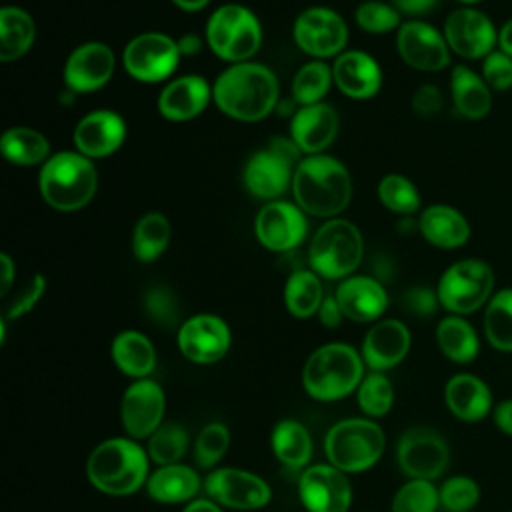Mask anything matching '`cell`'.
I'll return each instance as SVG.
<instances>
[{
  "instance_id": "obj_1",
  "label": "cell",
  "mask_w": 512,
  "mask_h": 512,
  "mask_svg": "<svg viewBox=\"0 0 512 512\" xmlns=\"http://www.w3.org/2000/svg\"><path fill=\"white\" fill-rule=\"evenodd\" d=\"M214 100L230 118L256 122L276 106L278 80L274 72L262 64L240 62L218 76Z\"/></svg>"
},
{
  "instance_id": "obj_2",
  "label": "cell",
  "mask_w": 512,
  "mask_h": 512,
  "mask_svg": "<svg viewBox=\"0 0 512 512\" xmlns=\"http://www.w3.org/2000/svg\"><path fill=\"white\" fill-rule=\"evenodd\" d=\"M292 192L304 212L334 216L346 208L352 182L342 162L332 156L312 154L298 162L292 176Z\"/></svg>"
},
{
  "instance_id": "obj_3",
  "label": "cell",
  "mask_w": 512,
  "mask_h": 512,
  "mask_svg": "<svg viewBox=\"0 0 512 512\" xmlns=\"http://www.w3.org/2000/svg\"><path fill=\"white\" fill-rule=\"evenodd\" d=\"M86 474L96 490L128 496L148 480V454L130 438H110L90 452Z\"/></svg>"
},
{
  "instance_id": "obj_4",
  "label": "cell",
  "mask_w": 512,
  "mask_h": 512,
  "mask_svg": "<svg viewBox=\"0 0 512 512\" xmlns=\"http://www.w3.org/2000/svg\"><path fill=\"white\" fill-rule=\"evenodd\" d=\"M364 378V360L342 342L324 344L310 354L302 370L304 390L322 402H332L354 392Z\"/></svg>"
},
{
  "instance_id": "obj_5",
  "label": "cell",
  "mask_w": 512,
  "mask_h": 512,
  "mask_svg": "<svg viewBox=\"0 0 512 512\" xmlns=\"http://www.w3.org/2000/svg\"><path fill=\"white\" fill-rule=\"evenodd\" d=\"M98 176L84 154L58 152L48 158L40 172V192L56 210H78L96 192Z\"/></svg>"
},
{
  "instance_id": "obj_6",
  "label": "cell",
  "mask_w": 512,
  "mask_h": 512,
  "mask_svg": "<svg viewBox=\"0 0 512 512\" xmlns=\"http://www.w3.org/2000/svg\"><path fill=\"white\" fill-rule=\"evenodd\" d=\"M386 446L382 428L368 418H348L336 422L324 440L328 462L342 472H362L372 468Z\"/></svg>"
},
{
  "instance_id": "obj_7",
  "label": "cell",
  "mask_w": 512,
  "mask_h": 512,
  "mask_svg": "<svg viewBox=\"0 0 512 512\" xmlns=\"http://www.w3.org/2000/svg\"><path fill=\"white\" fill-rule=\"evenodd\" d=\"M436 294L440 304L456 316L476 312L494 294V270L486 260L462 258L444 270Z\"/></svg>"
},
{
  "instance_id": "obj_8",
  "label": "cell",
  "mask_w": 512,
  "mask_h": 512,
  "mask_svg": "<svg viewBox=\"0 0 512 512\" xmlns=\"http://www.w3.org/2000/svg\"><path fill=\"white\" fill-rule=\"evenodd\" d=\"M362 260V236L348 220L326 222L312 238L308 262L324 278H344Z\"/></svg>"
},
{
  "instance_id": "obj_9",
  "label": "cell",
  "mask_w": 512,
  "mask_h": 512,
  "mask_svg": "<svg viewBox=\"0 0 512 512\" xmlns=\"http://www.w3.org/2000/svg\"><path fill=\"white\" fill-rule=\"evenodd\" d=\"M206 38L218 58L240 64L258 50L262 30L258 18L248 8L226 4L210 16Z\"/></svg>"
},
{
  "instance_id": "obj_10",
  "label": "cell",
  "mask_w": 512,
  "mask_h": 512,
  "mask_svg": "<svg viewBox=\"0 0 512 512\" xmlns=\"http://www.w3.org/2000/svg\"><path fill=\"white\" fill-rule=\"evenodd\" d=\"M442 34L450 52L464 60H484L498 48V28L492 18L472 6L452 10L444 22Z\"/></svg>"
},
{
  "instance_id": "obj_11",
  "label": "cell",
  "mask_w": 512,
  "mask_h": 512,
  "mask_svg": "<svg viewBox=\"0 0 512 512\" xmlns=\"http://www.w3.org/2000/svg\"><path fill=\"white\" fill-rule=\"evenodd\" d=\"M396 460L400 470L414 480L438 478L450 460L444 438L432 428L416 426L406 430L396 446Z\"/></svg>"
},
{
  "instance_id": "obj_12",
  "label": "cell",
  "mask_w": 512,
  "mask_h": 512,
  "mask_svg": "<svg viewBox=\"0 0 512 512\" xmlns=\"http://www.w3.org/2000/svg\"><path fill=\"white\" fill-rule=\"evenodd\" d=\"M178 42L166 34L148 32L132 38L124 48V68L142 82H158L172 74L180 58Z\"/></svg>"
},
{
  "instance_id": "obj_13",
  "label": "cell",
  "mask_w": 512,
  "mask_h": 512,
  "mask_svg": "<svg viewBox=\"0 0 512 512\" xmlns=\"http://www.w3.org/2000/svg\"><path fill=\"white\" fill-rule=\"evenodd\" d=\"M298 494L308 512H348L352 504L350 480L332 464L308 466L298 480Z\"/></svg>"
},
{
  "instance_id": "obj_14",
  "label": "cell",
  "mask_w": 512,
  "mask_h": 512,
  "mask_svg": "<svg viewBox=\"0 0 512 512\" xmlns=\"http://www.w3.org/2000/svg\"><path fill=\"white\" fill-rule=\"evenodd\" d=\"M206 494L228 508L256 510L270 502V486L256 474L238 468H216L204 480Z\"/></svg>"
},
{
  "instance_id": "obj_15",
  "label": "cell",
  "mask_w": 512,
  "mask_h": 512,
  "mask_svg": "<svg viewBox=\"0 0 512 512\" xmlns=\"http://www.w3.org/2000/svg\"><path fill=\"white\" fill-rule=\"evenodd\" d=\"M166 408L164 390L154 380L142 378L124 390L120 416L122 426L132 438H150L162 424Z\"/></svg>"
},
{
  "instance_id": "obj_16",
  "label": "cell",
  "mask_w": 512,
  "mask_h": 512,
  "mask_svg": "<svg viewBox=\"0 0 512 512\" xmlns=\"http://www.w3.org/2000/svg\"><path fill=\"white\" fill-rule=\"evenodd\" d=\"M178 346L196 364L218 362L230 348V328L214 314L192 316L178 330Z\"/></svg>"
},
{
  "instance_id": "obj_17",
  "label": "cell",
  "mask_w": 512,
  "mask_h": 512,
  "mask_svg": "<svg viewBox=\"0 0 512 512\" xmlns=\"http://www.w3.org/2000/svg\"><path fill=\"white\" fill-rule=\"evenodd\" d=\"M396 46L402 60L416 70L436 72L450 62V48L444 34L420 20H410L400 26Z\"/></svg>"
},
{
  "instance_id": "obj_18",
  "label": "cell",
  "mask_w": 512,
  "mask_h": 512,
  "mask_svg": "<svg viewBox=\"0 0 512 512\" xmlns=\"http://www.w3.org/2000/svg\"><path fill=\"white\" fill-rule=\"evenodd\" d=\"M344 20L328 8H308L294 24L296 44L310 56H334L346 44Z\"/></svg>"
},
{
  "instance_id": "obj_19",
  "label": "cell",
  "mask_w": 512,
  "mask_h": 512,
  "mask_svg": "<svg viewBox=\"0 0 512 512\" xmlns=\"http://www.w3.org/2000/svg\"><path fill=\"white\" fill-rule=\"evenodd\" d=\"M256 238L274 252H290L306 236V220L302 210L290 202L266 204L254 222Z\"/></svg>"
},
{
  "instance_id": "obj_20",
  "label": "cell",
  "mask_w": 512,
  "mask_h": 512,
  "mask_svg": "<svg viewBox=\"0 0 512 512\" xmlns=\"http://www.w3.org/2000/svg\"><path fill=\"white\" fill-rule=\"evenodd\" d=\"M112 72V50L102 42H88L70 54L64 66V80L72 92H92L102 88Z\"/></svg>"
},
{
  "instance_id": "obj_21",
  "label": "cell",
  "mask_w": 512,
  "mask_h": 512,
  "mask_svg": "<svg viewBox=\"0 0 512 512\" xmlns=\"http://www.w3.org/2000/svg\"><path fill=\"white\" fill-rule=\"evenodd\" d=\"M126 134L124 120L112 110L86 114L74 128V144L86 158H102L118 150Z\"/></svg>"
},
{
  "instance_id": "obj_22",
  "label": "cell",
  "mask_w": 512,
  "mask_h": 512,
  "mask_svg": "<svg viewBox=\"0 0 512 512\" xmlns=\"http://www.w3.org/2000/svg\"><path fill=\"white\" fill-rule=\"evenodd\" d=\"M410 350V332L400 320H380L362 342V360L374 372L394 368Z\"/></svg>"
},
{
  "instance_id": "obj_23",
  "label": "cell",
  "mask_w": 512,
  "mask_h": 512,
  "mask_svg": "<svg viewBox=\"0 0 512 512\" xmlns=\"http://www.w3.org/2000/svg\"><path fill=\"white\" fill-rule=\"evenodd\" d=\"M336 300L342 314L354 322L376 320L388 306L384 286L368 276H350L336 288Z\"/></svg>"
},
{
  "instance_id": "obj_24",
  "label": "cell",
  "mask_w": 512,
  "mask_h": 512,
  "mask_svg": "<svg viewBox=\"0 0 512 512\" xmlns=\"http://www.w3.org/2000/svg\"><path fill=\"white\" fill-rule=\"evenodd\" d=\"M338 132V114L328 104L302 106L290 124L292 140L302 152H322Z\"/></svg>"
},
{
  "instance_id": "obj_25",
  "label": "cell",
  "mask_w": 512,
  "mask_h": 512,
  "mask_svg": "<svg viewBox=\"0 0 512 512\" xmlns=\"http://www.w3.org/2000/svg\"><path fill=\"white\" fill-rule=\"evenodd\" d=\"M420 234L438 248L454 250L470 240V222L466 216L448 204H432L418 218Z\"/></svg>"
},
{
  "instance_id": "obj_26",
  "label": "cell",
  "mask_w": 512,
  "mask_h": 512,
  "mask_svg": "<svg viewBox=\"0 0 512 512\" xmlns=\"http://www.w3.org/2000/svg\"><path fill=\"white\" fill-rule=\"evenodd\" d=\"M332 78L336 86L352 98L374 96L382 82V74L374 58L360 50L340 54L332 66Z\"/></svg>"
},
{
  "instance_id": "obj_27",
  "label": "cell",
  "mask_w": 512,
  "mask_h": 512,
  "mask_svg": "<svg viewBox=\"0 0 512 512\" xmlns=\"http://www.w3.org/2000/svg\"><path fill=\"white\" fill-rule=\"evenodd\" d=\"M292 164L270 148L254 152L244 166V184L258 198L280 196L290 182Z\"/></svg>"
},
{
  "instance_id": "obj_28",
  "label": "cell",
  "mask_w": 512,
  "mask_h": 512,
  "mask_svg": "<svg viewBox=\"0 0 512 512\" xmlns=\"http://www.w3.org/2000/svg\"><path fill=\"white\" fill-rule=\"evenodd\" d=\"M210 98V88L204 78L200 76H182L170 82L160 98H158V110L164 118L182 122L198 116Z\"/></svg>"
},
{
  "instance_id": "obj_29",
  "label": "cell",
  "mask_w": 512,
  "mask_h": 512,
  "mask_svg": "<svg viewBox=\"0 0 512 512\" xmlns=\"http://www.w3.org/2000/svg\"><path fill=\"white\" fill-rule=\"evenodd\" d=\"M450 94L454 108L468 120H482L492 108V90L482 74L458 64L450 74Z\"/></svg>"
},
{
  "instance_id": "obj_30",
  "label": "cell",
  "mask_w": 512,
  "mask_h": 512,
  "mask_svg": "<svg viewBox=\"0 0 512 512\" xmlns=\"http://www.w3.org/2000/svg\"><path fill=\"white\" fill-rule=\"evenodd\" d=\"M444 396L450 412L466 422L482 420L492 404V394L488 386L472 374L452 376L446 384Z\"/></svg>"
},
{
  "instance_id": "obj_31",
  "label": "cell",
  "mask_w": 512,
  "mask_h": 512,
  "mask_svg": "<svg viewBox=\"0 0 512 512\" xmlns=\"http://www.w3.org/2000/svg\"><path fill=\"white\" fill-rule=\"evenodd\" d=\"M200 490V476L184 464H166L154 470L146 480V492L162 504H178L192 500Z\"/></svg>"
},
{
  "instance_id": "obj_32",
  "label": "cell",
  "mask_w": 512,
  "mask_h": 512,
  "mask_svg": "<svg viewBox=\"0 0 512 512\" xmlns=\"http://www.w3.org/2000/svg\"><path fill=\"white\" fill-rule=\"evenodd\" d=\"M112 360L120 372L142 380L156 366V350L142 332L124 330L112 342Z\"/></svg>"
},
{
  "instance_id": "obj_33",
  "label": "cell",
  "mask_w": 512,
  "mask_h": 512,
  "mask_svg": "<svg viewBox=\"0 0 512 512\" xmlns=\"http://www.w3.org/2000/svg\"><path fill=\"white\" fill-rule=\"evenodd\" d=\"M270 440L276 458L288 468H304L312 458L310 432L296 420H280Z\"/></svg>"
},
{
  "instance_id": "obj_34",
  "label": "cell",
  "mask_w": 512,
  "mask_h": 512,
  "mask_svg": "<svg viewBox=\"0 0 512 512\" xmlns=\"http://www.w3.org/2000/svg\"><path fill=\"white\" fill-rule=\"evenodd\" d=\"M436 342L446 358L452 362L466 364L476 358L478 354V336L470 322L462 316H446L438 322L436 328Z\"/></svg>"
},
{
  "instance_id": "obj_35",
  "label": "cell",
  "mask_w": 512,
  "mask_h": 512,
  "mask_svg": "<svg viewBox=\"0 0 512 512\" xmlns=\"http://www.w3.org/2000/svg\"><path fill=\"white\" fill-rule=\"evenodd\" d=\"M34 42V20L28 12L16 6L0 10V60L10 62L20 58Z\"/></svg>"
},
{
  "instance_id": "obj_36",
  "label": "cell",
  "mask_w": 512,
  "mask_h": 512,
  "mask_svg": "<svg viewBox=\"0 0 512 512\" xmlns=\"http://www.w3.org/2000/svg\"><path fill=\"white\" fill-rule=\"evenodd\" d=\"M322 300V284L316 272L298 268L288 276L284 286V302L292 316L308 318L316 314Z\"/></svg>"
},
{
  "instance_id": "obj_37",
  "label": "cell",
  "mask_w": 512,
  "mask_h": 512,
  "mask_svg": "<svg viewBox=\"0 0 512 512\" xmlns=\"http://www.w3.org/2000/svg\"><path fill=\"white\" fill-rule=\"evenodd\" d=\"M484 334L496 350L512 352V288H502L488 300Z\"/></svg>"
},
{
  "instance_id": "obj_38",
  "label": "cell",
  "mask_w": 512,
  "mask_h": 512,
  "mask_svg": "<svg viewBox=\"0 0 512 512\" xmlns=\"http://www.w3.org/2000/svg\"><path fill=\"white\" fill-rule=\"evenodd\" d=\"M170 242V224L164 214L160 212H148L144 214L136 228L132 238V250L140 262H152L158 258Z\"/></svg>"
},
{
  "instance_id": "obj_39",
  "label": "cell",
  "mask_w": 512,
  "mask_h": 512,
  "mask_svg": "<svg viewBox=\"0 0 512 512\" xmlns=\"http://www.w3.org/2000/svg\"><path fill=\"white\" fill-rule=\"evenodd\" d=\"M0 146H2V154H4L6 160H10L14 164H22V166L38 164L50 152L48 140L32 128H10V130H6L4 136H2Z\"/></svg>"
},
{
  "instance_id": "obj_40",
  "label": "cell",
  "mask_w": 512,
  "mask_h": 512,
  "mask_svg": "<svg viewBox=\"0 0 512 512\" xmlns=\"http://www.w3.org/2000/svg\"><path fill=\"white\" fill-rule=\"evenodd\" d=\"M188 448V432L184 426L170 422L162 424L148 440V456L156 464H176Z\"/></svg>"
},
{
  "instance_id": "obj_41",
  "label": "cell",
  "mask_w": 512,
  "mask_h": 512,
  "mask_svg": "<svg viewBox=\"0 0 512 512\" xmlns=\"http://www.w3.org/2000/svg\"><path fill=\"white\" fill-rule=\"evenodd\" d=\"M332 80V72L324 62H308L304 64L292 82L294 100L302 106L318 104L320 98L328 92Z\"/></svg>"
},
{
  "instance_id": "obj_42",
  "label": "cell",
  "mask_w": 512,
  "mask_h": 512,
  "mask_svg": "<svg viewBox=\"0 0 512 512\" xmlns=\"http://www.w3.org/2000/svg\"><path fill=\"white\" fill-rule=\"evenodd\" d=\"M378 198L396 214H414L420 208V194L416 186L400 174H388L380 180Z\"/></svg>"
},
{
  "instance_id": "obj_43",
  "label": "cell",
  "mask_w": 512,
  "mask_h": 512,
  "mask_svg": "<svg viewBox=\"0 0 512 512\" xmlns=\"http://www.w3.org/2000/svg\"><path fill=\"white\" fill-rule=\"evenodd\" d=\"M394 402V388L382 372H372L358 386V404L366 416H384Z\"/></svg>"
},
{
  "instance_id": "obj_44",
  "label": "cell",
  "mask_w": 512,
  "mask_h": 512,
  "mask_svg": "<svg viewBox=\"0 0 512 512\" xmlns=\"http://www.w3.org/2000/svg\"><path fill=\"white\" fill-rule=\"evenodd\" d=\"M440 494L430 480H408L392 500V512H436Z\"/></svg>"
},
{
  "instance_id": "obj_45",
  "label": "cell",
  "mask_w": 512,
  "mask_h": 512,
  "mask_svg": "<svg viewBox=\"0 0 512 512\" xmlns=\"http://www.w3.org/2000/svg\"><path fill=\"white\" fill-rule=\"evenodd\" d=\"M230 444V432L222 422L206 424L194 442V462L200 468H214L226 454Z\"/></svg>"
},
{
  "instance_id": "obj_46",
  "label": "cell",
  "mask_w": 512,
  "mask_h": 512,
  "mask_svg": "<svg viewBox=\"0 0 512 512\" xmlns=\"http://www.w3.org/2000/svg\"><path fill=\"white\" fill-rule=\"evenodd\" d=\"M438 494H440V506L444 510L468 512L470 508L476 506L480 498V488L468 476H452L442 484Z\"/></svg>"
},
{
  "instance_id": "obj_47",
  "label": "cell",
  "mask_w": 512,
  "mask_h": 512,
  "mask_svg": "<svg viewBox=\"0 0 512 512\" xmlns=\"http://www.w3.org/2000/svg\"><path fill=\"white\" fill-rule=\"evenodd\" d=\"M144 310L156 324L164 328L176 326L180 318L178 302L166 286H154L144 294Z\"/></svg>"
},
{
  "instance_id": "obj_48",
  "label": "cell",
  "mask_w": 512,
  "mask_h": 512,
  "mask_svg": "<svg viewBox=\"0 0 512 512\" xmlns=\"http://www.w3.org/2000/svg\"><path fill=\"white\" fill-rule=\"evenodd\" d=\"M356 22L362 30L380 34V32H388L398 26L400 12L384 2L370 0L356 8Z\"/></svg>"
},
{
  "instance_id": "obj_49",
  "label": "cell",
  "mask_w": 512,
  "mask_h": 512,
  "mask_svg": "<svg viewBox=\"0 0 512 512\" xmlns=\"http://www.w3.org/2000/svg\"><path fill=\"white\" fill-rule=\"evenodd\" d=\"M482 78L492 92H508L512 88V58L502 50H492L482 60Z\"/></svg>"
},
{
  "instance_id": "obj_50",
  "label": "cell",
  "mask_w": 512,
  "mask_h": 512,
  "mask_svg": "<svg viewBox=\"0 0 512 512\" xmlns=\"http://www.w3.org/2000/svg\"><path fill=\"white\" fill-rule=\"evenodd\" d=\"M44 288H46V280H44L40 274H36V276L22 288V292L12 300V304H10L8 312H6V318H18V316L30 312V310L34 308V304L40 300Z\"/></svg>"
},
{
  "instance_id": "obj_51",
  "label": "cell",
  "mask_w": 512,
  "mask_h": 512,
  "mask_svg": "<svg viewBox=\"0 0 512 512\" xmlns=\"http://www.w3.org/2000/svg\"><path fill=\"white\" fill-rule=\"evenodd\" d=\"M404 308L410 312V314H416V316H432L440 304L438 300V294L428 290V288H410L404 298Z\"/></svg>"
},
{
  "instance_id": "obj_52",
  "label": "cell",
  "mask_w": 512,
  "mask_h": 512,
  "mask_svg": "<svg viewBox=\"0 0 512 512\" xmlns=\"http://www.w3.org/2000/svg\"><path fill=\"white\" fill-rule=\"evenodd\" d=\"M412 108L420 116H434L442 110V94L434 84H422L412 96Z\"/></svg>"
},
{
  "instance_id": "obj_53",
  "label": "cell",
  "mask_w": 512,
  "mask_h": 512,
  "mask_svg": "<svg viewBox=\"0 0 512 512\" xmlns=\"http://www.w3.org/2000/svg\"><path fill=\"white\" fill-rule=\"evenodd\" d=\"M318 318L320 322L326 326V328H336L340 322H342V310L338 306V300L336 296H326L318 308Z\"/></svg>"
},
{
  "instance_id": "obj_54",
  "label": "cell",
  "mask_w": 512,
  "mask_h": 512,
  "mask_svg": "<svg viewBox=\"0 0 512 512\" xmlns=\"http://www.w3.org/2000/svg\"><path fill=\"white\" fill-rule=\"evenodd\" d=\"M268 148L272 150V152H276L278 156H282L286 162H290L292 166L298 162V158H300V148H298V144L292 140V138H284V136H276V138H272L270 140V144H268Z\"/></svg>"
},
{
  "instance_id": "obj_55",
  "label": "cell",
  "mask_w": 512,
  "mask_h": 512,
  "mask_svg": "<svg viewBox=\"0 0 512 512\" xmlns=\"http://www.w3.org/2000/svg\"><path fill=\"white\" fill-rule=\"evenodd\" d=\"M394 8L402 14H410V16H420L426 14L430 10H434V6L440 0H392Z\"/></svg>"
},
{
  "instance_id": "obj_56",
  "label": "cell",
  "mask_w": 512,
  "mask_h": 512,
  "mask_svg": "<svg viewBox=\"0 0 512 512\" xmlns=\"http://www.w3.org/2000/svg\"><path fill=\"white\" fill-rule=\"evenodd\" d=\"M494 422L502 432L512 436V400L498 404V408L494 412Z\"/></svg>"
},
{
  "instance_id": "obj_57",
  "label": "cell",
  "mask_w": 512,
  "mask_h": 512,
  "mask_svg": "<svg viewBox=\"0 0 512 512\" xmlns=\"http://www.w3.org/2000/svg\"><path fill=\"white\" fill-rule=\"evenodd\" d=\"M498 50L508 54L512 58V18H508L500 28H498Z\"/></svg>"
},
{
  "instance_id": "obj_58",
  "label": "cell",
  "mask_w": 512,
  "mask_h": 512,
  "mask_svg": "<svg viewBox=\"0 0 512 512\" xmlns=\"http://www.w3.org/2000/svg\"><path fill=\"white\" fill-rule=\"evenodd\" d=\"M184 512H222L218 502L214 500H206V498H198V500H192Z\"/></svg>"
},
{
  "instance_id": "obj_59",
  "label": "cell",
  "mask_w": 512,
  "mask_h": 512,
  "mask_svg": "<svg viewBox=\"0 0 512 512\" xmlns=\"http://www.w3.org/2000/svg\"><path fill=\"white\" fill-rule=\"evenodd\" d=\"M178 48H180V54H184V56L196 54L200 50V38L194 34H186L178 40Z\"/></svg>"
},
{
  "instance_id": "obj_60",
  "label": "cell",
  "mask_w": 512,
  "mask_h": 512,
  "mask_svg": "<svg viewBox=\"0 0 512 512\" xmlns=\"http://www.w3.org/2000/svg\"><path fill=\"white\" fill-rule=\"evenodd\" d=\"M0 264H2V270H4V276H2V288H0V292H2V294H6V292H8V288H10V284H12L14 264H12V260H10L6 254H2V256H0Z\"/></svg>"
},
{
  "instance_id": "obj_61",
  "label": "cell",
  "mask_w": 512,
  "mask_h": 512,
  "mask_svg": "<svg viewBox=\"0 0 512 512\" xmlns=\"http://www.w3.org/2000/svg\"><path fill=\"white\" fill-rule=\"evenodd\" d=\"M176 6H180L182 10H188V12H194V10H200L208 4V0H172Z\"/></svg>"
},
{
  "instance_id": "obj_62",
  "label": "cell",
  "mask_w": 512,
  "mask_h": 512,
  "mask_svg": "<svg viewBox=\"0 0 512 512\" xmlns=\"http://www.w3.org/2000/svg\"><path fill=\"white\" fill-rule=\"evenodd\" d=\"M456 2H460V4H464V6H474V4H480L482 0H456Z\"/></svg>"
}]
</instances>
